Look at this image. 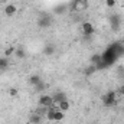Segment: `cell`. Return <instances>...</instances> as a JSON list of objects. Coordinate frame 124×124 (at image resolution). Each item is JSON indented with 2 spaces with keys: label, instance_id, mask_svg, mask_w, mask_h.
<instances>
[{
  "label": "cell",
  "instance_id": "8fae6325",
  "mask_svg": "<svg viewBox=\"0 0 124 124\" xmlns=\"http://www.w3.org/2000/svg\"><path fill=\"white\" fill-rule=\"evenodd\" d=\"M58 110H61V111H68L69 110V101L68 100H63V101H61L59 104H58Z\"/></svg>",
  "mask_w": 124,
  "mask_h": 124
},
{
  "label": "cell",
  "instance_id": "7402d4cb",
  "mask_svg": "<svg viewBox=\"0 0 124 124\" xmlns=\"http://www.w3.org/2000/svg\"><path fill=\"white\" fill-rule=\"evenodd\" d=\"M105 4L108 7H114L116 6V0H105Z\"/></svg>",
  "mask_w": 124,
  "mask_h": 124
},
{
  "label": "cell",
  "instance_id": "ffe728a7",
  "mask_svg": "<svg viewBox=\"0 0 124 124\" xmlns=\"http://www.w3.org/2000/svg\"><path fill=\"white\" fill-rule=\"evenodd\" d=\"M15 51H16V48H15V46H9V48L4 51V56H10V55H13V54H15Z\"/></svg>",
  "mask_w": 124,
  "mask_h": 124
},
{
  "label": "cell",
  "instance_id": "6da1fadb",
  "mask_svg": "<svg viewBox=\"0 0 124 124\" xmlns=\"http://www.w3.org/2000/svg\"><path fill=\"white\" fill-rule=\"evenodd\" d=\"M124 54V48L120 45V43H113V45H110L104 52H102V55H101V61L102 63L108 68V66H111V65H114L116 61L118 59V56L120 55H123Z\"/></svg>",
  "mask_w": 124,
  "mask_h": 124
},
{
  "label": "cell",
  "instance_id": "5bb4252c",
  "mask_svg": "<svg viewBox=\"0 0 124 124\" xmlns=\"http://www.w3.org/2000/svg\"><path fill=\"white\" fill-rule=\"evenodd\" d=\"M39 82H42L39 75H32L31 78H29V84H31V85H33V87H35V85H38Z\"/></svg>",
  "mask_w": 124,
  "mask_h": 124
},
{
  "label": "cell",
  "instance_id": "7c38bea8",
  "mask_svg": "<svg viewBox=\"0 0 124 124\" xmlns=\"http://www.w3.org/2000/svg\"><path fill=\"white\" fill-rule=\"evenodd\" d=\"M40 121H42V117H40L39 113H35V114L31 117V123L32 124H40Z\"/></svg>",
  "mask_w": 124,
  "mask_h": 124
},
{
  "label": "cell",
  "instance_id": "277c9868",
  "mask_svg": "<svg viewBox=\"0 0 124 124\" xmlns=\"http://www.w3.org/2000/svg\"><path fill=\"white\" fill-rule=\"evenodd\" d=\"M108 22H110V26L113 31H118L120 25H121V19L118 15H110L108 16Z\"/></svg>",
  "mask_w": 124,
  "mask_h": 124
},
{
  "label": "cell",
  "instance_id": "2e32d148",
  "mask_svg": "<svg viewBox=\"0 0 124 124\" xmlns=\"http://www.w3.org/2000/svg\"><path fill=\"white\" fill-rule=\"evenodd\" d=\"M15 54H16V56H17V58H20V59H23V58L26 56V52H25V49H23V48H16Z\"/></svg>",
  "mask_w": 124,
  "mask_h": 124
},
{
  "label": "cell",
  "instance_id": "ba28073f",
  "mask_svg": "<svg viewBox=\"0 0 124 124\" xmlns=\"http://www.w3.org/2000/svg\"><path fill=\"white\" fill-rule=\"evenodd\" d=\"M16 12H17V9H16V6L15 4H6L4 6V15L6 16H13V15H16Z\"/></svg>",
  "mask_w": 124,
  "mask_h": 124
},
{
  "label": "cell",
  "instance_id": "4316f807",
  "mask_svg": "<svg viewBox=\"0 0 124 124\" xmlns=\"http://www.w3.org/2000/svg\"><path fill=\"white\" fill-rule=\"evenodd\" d=\"M82 1H84V3H88V0H82Z\"/></svg>",
  "mask_w": 124,
  "mask_h": 124
},
{
  "label": "cell",
  "instance_id": "30bf717a",
  "mask_svg": "<svg viewBox=\"0 0 124 124\" xmlns=\"http://www.w3.org/2000/svg\"><path fill=\"white\" fill-rule=\"evenodd\" d=\"M52 100H54V105H55V104L58 105V104H59L61 101L66 100V95H65L63 93H56L55 95H52Z\"/></svg>",
  "mask_w": 124,
  "mask_h": 124
},
{
  "label": "cell",
  "instance_id": "52a82bcc",
  "mask_svg": "<svg viewBox=\"0 0 124 124\" xmlns=\"http://www.w3.org/2000/svg\"><path fill=\"white\" fill-rule=\"evenodd\" d=\"M82 33L85 35V36H91L95 33V29H94L93 23H90V22H85V23H82Z\"/></svg>",
  "mask_w": 124,
  "mask_h": 124
},
{
  "label": "cell",
  "instance_id": "9c48e42d",
  "mask_svg": "<svg viewBox=\"0 0 124 124\" xmlns=\"http://www.w3.org/2000/svg\"><path fill=\"white\" fill-rule=\"evenodd\" d=\"M56 111H58V107H55V105L49 107L48 111H46V117H48V120L54 121V120H55V113H56Z\"/></svg>",
  "mask_w": 124,
  "mask_h": 124
},
{
  "label": "cell",
  "instance_id": "9a60e30c",
  "mask_svg": "<svg viewBox=\"0 0 124 124\" xmlns=\"http://www.w3.org/2000/svg\"><path fill=\"white\" fill-rule=\"evenodd\" d=\"M65 12H66V6H65V4L56 6V7L54 9V13H55V15H62V13H65Z\"/></svg>",
  "mask_w": 124,
  "mask_h": 124
},
{
  "label": "cell",
  "instance_id": "5b68a950",
  "mask_svg": "<svg viewBox=\"0 0 124 124\" xmlns=\"http://www.w3.org/2000/svg\"><path fill=\"white\" fill-rule=\"evenodd\" d=\"M39 105L40 107H45V108H49L54 105V100L51 95H40L39 97Z\"/></svg>",
  "mask_w": 124,
  "mask_h": 124
},
{
  "label": "cell",
  "instance_id": "484cf974",
  "mask_svg": "<svg viewBox=\"0 0 124 124\" xmlns=\"http://www.w3.org/2000/svg\"><path fill=\"white\" fill-rule=\"evenodd\" d=\"M0 4H7V0H0Z\"/></svg>",
  "mask_w": 124,
  "mask_h": 124
},
{
  "label": "cell",
  "instance_id": "d4e9b609",
  "mask_svg": "<svg viewBox=\"0 0 124 124\" xmlns=\"http://www.w3.org/2000/svg\"><path fill=\"white\" fill-rule=\"evenodd\" d=\"M118 93L121 94V95H124V85H121V87H120V90H118Z\"/></svg>",
  "mask_w": 124,
  "mask_h": 124
},
{
  "label": "cell",
  "instance_id": "ac0fdd59",
  "mask_svg": "<svg viewBox=\"0 0 124 124\" xmlns=\"http://www.w3.org/2000/svg\"><path fill=\"white\" fill-rule=\"evenodd\" d=\"M63 117H65L63 111H61V110H58V111L55 113V120H54V121H61V120H63Z\"/></svg>",
  "mask_w": 124,
  "mask_h": 124
},
{
  "label": "cell",
  "instance_id": "8992f818",
  "mask_svg": "<svg viewBox=\"0 0 124 124\" xmlns=\"http://www.w3.org/2000/svg\"><path fill=\"white\" fill-rule=\"evenodd\" d=\"M75 12H82L88 7V3H84L82 0H74L72 1V6H71Z\"/></svg>",
  "mask_w": 124,
  "mask_h": 124
},
{
  "label": "cell",
  "instance_id": "4fadbf2b",
  "mask_svg": "<svg viewBox=\"0 0 124 124\" xmlns=\"http://www.w3.org/2000/svg\"><path fill=\"white\" fill-rule=\"evenodd\" d=\"M54 52H55V46L54 45H46L43 48V54L45 55H54Z\"/></svg>",
  "mask_w": 124,
  "mask_h": 124
},
{
  "label": "cell",
  "instance_id": "d6986e66",
  "mask_svg": "<svg viewBox=\"0 0 124 124\" xmlns=\"http://www.w3.org/2000/svg\"><path fill=\"white\" fill-rule=\"evenodd\" d=\"M7 65H9V62H7L6 58H0V71L6 69V68H7Z\"/></svg>",
  "mask_w": 124,
  "mask_h": 124
},
{
  "label": "cell",
  "instance_id": "603a6c76",
  "mask_svg": "<svg viewBox=\"0 0 124 124\" xmlns=\"http://www.w3.org/2000/svg\"><path fill=\"white\" fill-rule=\"evenodd\" d=\"M43 88H45V85H43L42 82H39L38 85H35V90H36V91H42Z\"/></svg>",
  "mask_w": 124,
  "mask_h": 124
},
{
  "label": "cell",
  "instance_id": "3957f363",
  "mask_svg": "<svg viewBox=\"0 0 124 124\" xmlns=\"http://www.w3.org/2000/svg\"><path fill=\"white\" fill-rule=\"evenodd\" d=\"M51 25H52V17L51 16H40L38 19V26L40 29H48V28H51Z\"/></svg>",
  "mask_w": 124,
  "mask_h": 124
},
{
  "label": "cell",
  "instance_id": "7a4b0ae2",
  "mask_svg": "<svg viewBox=\"0 0 124 124\" xmlns=\"http://www.w3.org/2000/svg\"><path fill=\"white\" fill-rule=\"evenodd\" d=\"M102 104L105 107H114L117 104V94L114 91H108L107 94L102 95Z\"/></svg>",
  "mask_w": 124,
  "mask_h": 124
},
{
  "label": "cell",
  "instance_id": "44dd1931",
  "mask_svg": "<svg viewBox=\"0 0 124 124\" xmlns=\"http://www.w3.org/2000/svg\"><path fill=\"white\" fill-rule=\"evenodd\" d=\"M97 71V68H95V65H91V66H88L84 72H85V75H93L94 72Z\"/></svg>",
  "mask_w": 124,
  "mask_h": 124
},
{
  "label": "cell",
  "instance_id": "cb8c5ba5",
  "mask_svg": "<svg viewBox=\"0 0 124 124\" xmlns=\"http://www.w3.org/2000/svg\"><path fill=\"white\" fill-rule=\"evenodd\" d=\"M9 94H10L12 97H16V95H17V90H15V88H12V90L9 91Z\"/></svg>",
  "mask_w": 124,
  "mask_h": 124
},
{
  "label": "cell",
  "instance_id": "e0dca14e",
  "mask_svg": "<svg viewBox=\"0 0 124 124\" xmlns=\"http://www.w3.org/2000/svg\"><path fill=\"white\" fill-rule=\"evenodd\" d=\"M90 62H91V65L100 63V62H101V55H93V56L90 58Z\"/></svg>",
  "mask_w": 124,
  "mask_h": 124
}]
</instances>
